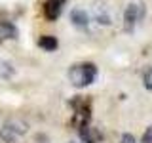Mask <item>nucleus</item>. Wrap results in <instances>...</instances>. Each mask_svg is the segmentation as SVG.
I'll return each mask as SVG.
<instances>
[{"mask_svg":"<svg viewBox=\"0 0 152 143\" xmlns=\"http://www.w3.org/2000/svg\"><path fill=\"white\" fill-rule=\"evenodd\" d=\"M93 15H95V21L101 23V25H112V13L108 12V8L103 6V4L93 6Z\"/></svg>","mask_w":152,"mask_h":143,"instance_id":"obj_6","label":"nucleus"},{"mask_svg":"<svg viewBox=\"0 0 152 143\" xmlns=\"http://www.w3.org/2000/svg\"><path fill=\"white\" fill-rule=\"evenodd\" d=\"M0 139H2L4 143H15L17 136H15V133H13L12 130H10V128L6 126V124H4V126L0 128Z\"/></svg>","mask_w":152,"mask_h":143,"instance_id":"obj_11","label":"nucleus"},{"mask_svg":"<svg viewBox=\"0 0 152 143\" xmlns=\"http://www.w3.org/2000/svg\"><path fill=\"white\" fill-rule=\"evenodd\" d=\"M66 0H46L44 6H42V12H44V17L48 21H57L63 12V6H65Z\"/></svg>","mask_w":152,"mask_h":143,"instance_id":"obj_3","label":"nucleus"},{"mask_svg":"<svg viewBox=\"0 0 152 143\" xmlns=\"http://www.w3.org/2000/svg\"><path fill=\"white\" fill-rule=\"evenodd\" d=\"M19 35L17 27L10 21H0V44L2 42H8V40H15Z\"/></svg>","mask_w":152,"mask_h":143,"instance_id":"obj_5","label":"nucleus"},{"mask_svg":"<svg viewBox=\"0 0 152 143\" xmlns=\"http://www.w3.org/2000/svg\"><path fill=\"white\" fill-rule=\"evenodd\" d=\"M141 143H152V124L148 128L145 130V133H142V139H141Z\"/></svg>","mask_w":152,"mask_h":143,"instance_id":"obj_13","label":"nucleus"},{"mask_svg":"<svg viewBox=\"0 0 152 143\" xmlns=\"http://www.w3.org/2000/svg\"><path fill=\"white\" fill-rule=\"evenodd\" d=\"M13 76V67L10 61H4V59H0V78H12Z\"/></svg>","mask_w":152,"mask_h":143,"instance_id":"obj_10","label":"nucleus"},{"mask_svg":"<svg viewBox=\"0 0 152 143\" xmlns=\"http://www.w3.org/2000/svg\"><path fill=\"white\" fill-rule=\"evenodd\" d=\"M142 84H145V88L152 92V67H146L145 73H142Z\"/></svg>","mask_w":152,"mask_h":143,"instance_id":"obj_12","label":"nucleus"},{"mask_svg":"<svg viewBox=\"0 0 152 143\" xmlns=\"http://www.w3.org/2000/svg\"><path fill=\"white\" fill-rule=\"evenodd\" d=\"M78 136L82 143H101L103 141V133L99 128L91 126V124H86V126L78 128Z\"/></svg>","mask_w":152,"mask_h":143,"instance_id":"obj_4","label":"nucleus"},{"mask_svg":"<svg viewBox=\"0 0 152 143\" xmlns=\"http://www.w3.org/2000/svg\"><path fill=\"white\" fill-rule=\"evenodd\" d=\"M97 67L93 63H76L69 69V80L74 88H86L95 80Z\"/></svg>","mask_w":152,"mask_h":143,"instance_id":"obj_1","label":"nucleus"},{"mask_svg":"<svg viewBox=\"0 0 152 143\" xmlns=\"http://www.w3.org/2000/svg\"><path fill=\"white\" fill-rule=\"evenodd\" d=\"M70 21L78 29H86L89 25V17H88V13H86V10H80V8H74L72 12H70Z\"/></svg>","mask_w":152,"mask_h":143,"instance_id":"obj_7","label":"nucleus"},{"mask_svg":"<svg viewBox=\"0 0 152 143\" xmlns=\"http://www.w3.org/2000/svg\"><path fill=\"white\" fill-rule=\"evenodd\" d=\"M6 126H8L13 133H15V136H23V133L28 132L27 122H25V120H19V118H12V120H8Z\"/></svg>","mask_w":152,"mask_h":143,"instance_id":"obj_9","label":"nucleus"},{"mask_svg":"<svg viewBox=\"0 0 152 143\" xmlns=\"http://www.w3.org/2000/svg\"><path fill=\"white\" fill-rule=\"evenodd\" d=\"M38 48H42L44 52H55L59 48V40L53 35H42L38 38Z\"/></svg>","mask_w":152,"mask_h":143,"instance_id":"obj_8","label":"nucleus"},{"mask_svg":"<svg viewBox=\"0 0 152 143\" xmlns=\"http://www.w3.org/2000/svg\"><path fill=\"white\" fill-rule=\"evenodd\" d=\"M145 13H146V8H145L142 0H133V2H129L126 6V10H124V29L127 32H133L135 25L139 21H142Z\"/></svg>","mask_w":152,"mask_h":143,"instance_id":"obj_2","label":"nucleus"},{"mask_svg":"<svg viewBox=\"0 0 152 143\" xmlns=\"http://www.w3.org/2000/svg\"><path fill=\"white\" fill-rule=\"evenodd\" d=\"M120 143H137V139L131 136V133H124V136L120 137Z\"/></svg>","mask_w":152,"mask_h":143,"instance_id":"obj_14","label":"nucleus"}]
</instances>
